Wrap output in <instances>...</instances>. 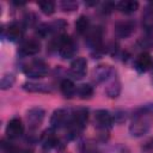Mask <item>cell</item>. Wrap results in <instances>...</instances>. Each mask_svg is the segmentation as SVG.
<instances>
[{"mask_svg": "<svg viewBox=\"0 0 153 153\" xmlns=\"http://www.w3.org/2000/svg\"><path fill=\"white\" fill-rule=\"evenodd\" d=\"M102 41H103V29L100 26H96L93 30L88 31L87 43L93 49L99 50L102 48Z\"/></svg>", "mask_w": 153, "mask_h": 153, "instance_id": "cell-11", "label": "cell"}, {"mask_svg": "<svg viewBox=\"0 0 153 153\" xmlns=\"http://www.w3.org/2000/svg\"><path fill=\"white\" fill-rule=\"evenodd\" d=\"M86 69H87V62L84 57H76L72 61L71 66H69V74L73 79H81L84 78V75L86 74Z\"/></svg>", "mask_w": 153, "mask_h": 153, "instance_id": "cell-6", "label": "cell"}, {"mask_svg": "<svg viewBox=\"0 0 153 153\" xmlns=\"http://www.w3.org/2000/svg\"><path fill=\"white\" fill-rule=\"evenodd\" d=\"M141 110H142L143 112H146V114H148L149 116L153 117V103H149V104L143 105V106L141 108Z\"/></svg>", "mask_w": 153, "mask_h": 153, "instance_id": "cell-31", "label": "cell"}, {"mask_svg": "<svg viewBox=\"0 0 153 153\" xmlns=\"http://www.w3.org/2000/svg\"><path fill=\"white\" fill-rule=\"evenodd\" d=\"M36 33L39 36V37H47L49 33H51V26L50 24H39L37 26V30H36Z\"/></svg>", "mask_w": 153, "mask_h": 153, "instance_id": "cell-28", "label": "cell"}, {"mask_svg": "<svg viewBox=\"0 0 153 153\" xmlns=\"http://www.w3.org/2000/svg\"><path fill=\"white\" fill-rule=\"evenodd\" d=\"M38 7L41 8V11L44 13V14H53L54 11H55V2L53 1H39L38 2Z\"/></svg>", "mask_w": 153, "mask_h": 153, "instance_id": "cell-27", "label": "cell"}, {"mask_svg": "<svg viewBox=\"0 0 153 153\" xmlns=\"http://www.w3.org/2000/svg\"><path fill=\"white\" fill-rule=\"evenodd\" d=\"M126 118H127V116H126V112H124V111L118 110V111L115 112V116H114L115 122H117V123H122V122L126 121Z\"/></svg>", "mask_w": 153, "mask_h": 153, "instance_id": "cell-30", "label": "cell"}, {"mask_svg": "<svg viewBox=\"0 0 153 153\" xmlns=\"http://www.w3.org/2000/svg\"><path fill=\"white\" fill-rule=\"evenodd\" d=\"M142 26L147 31L153 30V11L152 10H147L142 14Z\"/></svg>", "mask_w": 153, "mask_h": 153, "instance_id": "cell-24", "label": "cell"}, {"mask_svg": "<svg viewBox=\"0 0 153 153\" xmlns=\"http://www.w3.org/2000/svg\"><path fill=\"white\" fill-rule=\"evenodd\" d=\"M76 50H78V44L74 42L73 38L68 37L67 41L61 47V49L59 50V53H60V55H61L62 59H69V57L74 56V54L76 53Z\"/></svg>", "mask_w": 153, "mask_h": 153, "instance_id": "cell-14", "label": "cell"}, {"mask_svg": "<svg viewBox=\"0 0 153 153\" xmlns=\"http://www.w3.org/2000/svg\"><path fill=\"white\" fill-rule=\"evenodd\" d=\"M60 6L63 11H74L78 8V2L73 0H65L60 4Z\"/></svg>", "mask_w": 153, "mask_h": 153, "instance_id": "cell-29", "label": "cell"}, {"mask_svg": "<svg viewBox=\"0 0 153 153\" xmlns=\"http://www.w3.org/2000/svg\"><path fill=\"white\" fill-rule=\"evenodd\" d=\"M56 142H57V140H56V136H55V134H54L53 130H47V131H44V134L42 135V143H43V147L50 148V147L55 146Z\"/></svg>", "mask_w": 153, "mask_h": 153, "instance_id": "cell-21", "label": "cell"}, {"mask_svg": "<svg viewBox=\"0 0 153 153\" xmlns=\"http://www.w3.org/2000/svg\"><path fill=\"white\" fill-rule=\"evenodd\" d=\"M60 90L62 92V94L66 97V98H72L75 92H76V87L74 85V82L69 79H65L61 81L60 84Z\"/></svg>", "mask_w": 153, "mask_h": 153, "instance_id": "cell-17", "label": "cell"}, {"mask_svg": "<svg viewBox=\"0 0 153 153\" xmlns=\"http://www.w3.org/2000/svg\"><path fill=\"white\" fill-rule=\"evenodd\" d=\"M152 66V57L148 53H142L135 59V68L139 72H146Z\"/></svg>", "mask_w": 153, "mask_h": 153, "instance_id": "cell-16", "label": "cell"}, {"mask_svg": "<svg viewBox=\"0 0 153 153\" xmlns=\"http://www.w3.org/2000/svg\"><path fill=\"white\" fill-rule=\"evenodd\" d=\"M44 115H45V112L41 108H31L30 110H27V112H26V120H27L29 127L32 130L37 129L42 124L43 118H44Z\"/></svg>", "mask_w": 153, "mask_h": 153, "instance_id": "cell-7", "label": "cell"}, {"mask_svg": "<svg viewBox=\"0 0 153 153\" xmlns=\"http://www.w3.org/2000/svg\"><path fill=\"white\" fill-rule=\"evenodd\" d=\"M23 131H24V126L20 118L14 117L10 120L6 127V135L8 139H17L23 134Z\"/></svg>", "mask_w": 153, "mask_h": 153, "instance_id": "cell-8", "label": "cell"}, {"mask_svg": "<svg viewBox=\"0 0 153 153\" xmlns=\"http://www.w3.org/2000/svg\"><path fill=\"white\" fill-rule=\"evenodd\" d=\"M14 81H16V78H14L13 74H11V73L4 74L2 78H1V80H0V88L1 90H7V88H10V87L13 86Z\"/></svg>", "mask_w": 153, "mask_h": 153, "instance_id": "cell-25", "label": "cell"}, {"mask_svg": "<svg viewBox=\"0 0 153 153\" xmlns=\"http://www.w3.org/2000/svg\"><path fill=\"white\" fill-rule=\"evenodd\" d=\"M76 92H78V94H79V97L81 99H90L92 97V94H93V88L88 84H82V85H80L78 87Z\"/></svg>", "mask_w": 153, "mask_h": 153, "instance_id": "cell-22", "label": "cell"}, {"mask_svg": "<svg viewBox=\"0 0 153 153\" xmlns=\"http://www.w3.org/2000/svg\"><path fill=\"white\" fill-rule=\"evenodd\" d=\"M22 87L23 90L27 92H32V93H50L51 92V88L49 87V85L43 84V82L29 81V82H24Z\"/></svg>", "mask_w": 153, "mask_h": 153, "instance_id": "cell-15", "label": "cell"}, {"mask_svg": "<svg viewBox=\"0 0 153 153\" xmlns=\"http://www.w3.org/2000/svg\"><path fill=\"white\" fill-rule=\"evenodd\" d=\"M152 123H153V117L140 110L134 115L131 120V123L129 126V133L131 136L140 137L149 131Z\"/></svg>", "mask_w": 153, "mask_h": 153, "instance_id": "cell-1", "label": "cell"}, {"mask_svg": "<svg viewBox=\"0 0 153 153\" xmlns=\"http://www.w3.org/2000/svg\"><path fill=\"white\" fill-rule=\"evenodd\" d=\"M39 50H41V43L38 42V39H35V38L24 41L19 48V53L25 56L36 55L39 53Z\"/></svg>", "mask_w": 153, "mask_h": 153, "instance_id": "cell-9", "label": "cell"}, {"mask_svg": "<svg viewBox=\"0 0 153 153\" xmlns=\"http://www.w3.org/2000/svg\"><path fill=\"white\" fill-rule=\"evenodd\" d=\"M135 30V22L134 20H122L115 25V33L121 38H126L130 36Z\"/></svg>", "mask_w": 153, "mask_h": 153, "instance_id": "cell-10", "label": "cell"}, {"mask_svg": "<svg viewBox=\"0 0 153 153\" xmlns=\"http://www.w3.org/2000/svg\"><path fill=\"white\" fill-rule=\"evenodd\" d=\"M105 92H106L108 97H110V98H117L118 94H120V92H121V84L118 81H114L112 84H110L106 87Z\"/></svg>", "mask_w": 153, "mask_h": 153, "instance_id": "cell-26", "label": "cell"}, {"mask_svg": "<svg viewBox=\"0 0 153 153\" xmlns=\"http://www.w3.org/2000/svg\"><path fill=\"white\" fill-rule=\"evenodd\" d=\"M25 75H27L29 78H43L47 75L48 73V66L44 61L42 60H33L30 63H27L24 68H23Z\"/></svg>", "mask_w": 153, "mask_h": 153, "instance_id": "cell-3", "label": "cell"}, {"mask_svg": "<svg viewBox=\"0 0 153 153\" xmlns=\"http://www.w3.org/2000/svg\"><path fill=\"white\" fill-rule=\"evenodd\" d=\"M112 116L108 110L99 109L94 112V126L103 131H106L112 126Z\"/></svg>", "mask_w": 153, "mask_h": 153, "instance_id": "cell-5", "label": "cell"}, {"mask_svg": "<svg viewBox=\"0 0 153 153\" xmlns=\"http://www.w3.org/2000/svg\"><path fill=\"white\" fill-rule=\"evenodd\" d=\"M88 29H90V20L86 16H80L76 22H75V30L80 35H84L86 32H88Z\"/></svg>", "mask_w": 153, "mask_h": 153, "instance_id": "cell-20", "label": "cell"}, {"mask_svg": "<svg viewBox=\"0 0 153 153\" xmlns=\"http://www.w3.org/2000/svg\"><path fill=\"white\" fill-rule=\"evenodd\" d=\"M72 114H69L68 110L66 109H57L53 112L50 117V124L54 129H60L63 127H67L69 121H71Z\"/></svg>", "mask_w": 153, "mask_h": 153, "instance_id": "cell-4", "label": "cell"}, {"mask_svg": "<svg viewBox=\"0 0 153 153\" xmlns=\"http://www.w3.org/2000/svg\"><path fill=\"white\" fill-rule=\"evenodd\" d=\"M87 118H88V112L87 109L85 108H79L72 112L71 121L67 126L71 137H75L76 135H79V133L85 128L87 123Z\"/></svg>", "mask_w": 153, "mask_h": 153, "instance_id": "cell-2", "label": "cell"}, {"mask_svg": "<svg viewBox=\"0 0 153 153\" xmlns=\"http://www.w3.org/2000/svg\"><path fill=\"white\" fill-rule=\"evenodd\" d=\"M68 36L63 35V33H60V35H56L55 37H53L49 42V45H48V49L50 51H55V50H60L61 47L63 45V43L67 41Z\"/></svg>", "mask_w": 153, "mask_h": 153, "instance_id": "cell-19", "label": "cell"}, {"mask_svg": "<svg viewBox=\"0 0 153 153\" xmlns=\"http://www.w3.org/2000/svg\"><path fill=\"white\" fill-rule=\"evenodd\" d=\"M117 10H120L123 13H131L135 12L139 7V2L137 1H130V0H124V1H120L116 4Z\"/></svg>", "mask_w": 153, "mask_h": 153, "instance_id": "cell-18", "label": "cell"}, {"mask_svg": "<svg viewBox=\"0 0 153 153\" xmlns=\"http://www.w3.org/2000/svg\"><path fill=\"white\" fill-rule=\"evenodd\" d=\"M4 36L8 41H12V42L18 41L23 36V27H22V25H19L18 23H11L7 26V29H5Z\"/></svg>", "mask_w": 153, "mask_h": 153, "instance_id": "cell-12", "label": "cell"}, {"mask_svg": "<svg viewBox=\"0 0 153 153\" xmlns=\"http://www.w3.org/2000/svg\"><path fill=\"white\" fill-rule=\"evenodd\" d=\"M137 45L141 49H151V48H153V35L147 33L145 36H141L137 39Z\"/></svg>", "mask_w": 153, "mask_h": 153, "instance_id": "cell-23", "label": "cell"}, {"mask_svg": "<svg viewBox=\"0 0 153 153\" xmlns=\"http://www.w3.org/2000/svg\"><path fill=\"white\" fill-rule=\"evenodd\" d=\"M112 68L108 65H99L94 68L93 71V78L97 82H103L105 80H108L111 74H112Z\"/></svg>", "mask_w": 153, "mask_h": 153, "instance_id": "cell-13", "label": "cell"}]
</instances>
